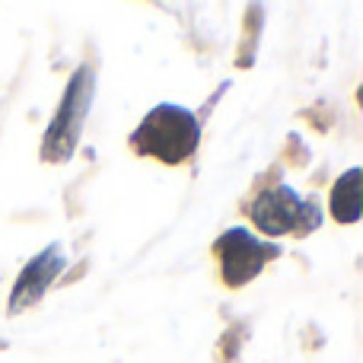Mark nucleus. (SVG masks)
<instances>
[{
	"instance_id": "f257e3e1",
	"label": "nucleus",
	"mask_w": 363,
	"mask_h": 363,
	"mask_svg": "<svg viewBox=\"0 0 363 363\" xmlns=\"http://www.w3.org/2000/svg\"><path fill=\"white\" fill-rule=\"evenodd\" d=\"M201 144V121L191 108L176 102H160L144 115L131 134V150L140 157L160 160L163 166H182L194 157Z\"/></svg>"
},
{
	"instance_id": "f03ea898",
	"label": "nucleus",
	"mask_w": 363,
	"mask_h": 363,
	"mask_svg": "<svg viewBox=\"0 0 363 363\" xmlns=\"http://www.w3.org/2000/svg\"><path fill=\"white\" fill-rule=\"evenodd\" d=\"M93 89H96V74L89 64H83V67L74 70L67 89H64L61 106H57L48 131H45V144H42L45 163H64V160H70V153L77 150L83 125H86L89 106H93Z\"/></svg>"
},
{
	"instance_id": "7ed1b4c3",
	"label": "nucleus",
	"mask_w": 363,
	"mask_h": 363,
	"mask_svg": "<svg viewBox=\"0 0 363 363\" xmlns=\"http://www.w3.org/2000/svg\"><path fill=\"white\" fill-rule=\"evenodd\" d=\"M281 255L277 245H268L245 226H230L226 233H220V239L213 242V258L220 264L226 287H245L252 277H258L268 262Z\"/></svg>"
},
{
	"instance_id": "20e7f679",
	"label": "nucleus",
	"mask_w": 363,
	"mask_h": 363,
	"mask_svg": "<svg viewBox=\"0 0 363 363\" xmlns=\"http://www.w3.org/2000/svg\"><path fill=\"white\" fill-rule=\"evenodd\" d=\"M249 217L264 236H284V233H309L319 226V207L315 201H303L294 188L277 185L262 191L249 207Z\"/></svg>"
},
{
	"instance_id": "39448f33",
	"label": "nucleus",
	"mask_w": 363,
	"mask_h": 363,
	"mask_svg": "<svg viewBox=\"0 0 363 363\" xmlns=\"http://www.w3.org/2000/svg\"><path fill=\"white\" fill-rule=\"evenodd\" d=\"M64 264H67V258H64V249L57 242H51L48 249H42L23 271H19L16 284H13V290H10L6 309H10V313H23V309L35 306V303L45 296V290L57 281Z\"/></svg>"
},
{
	"instance_id": "423d86ee",
	"label": "nucleus",
	"mask_w": 363,
	"mask_h": 363,
	"mask_svg": "<svg viewBox=\"0 0 363 363\" xmlns=\"http://www.w3.org/2000/svg\"><path fill=\"white\" fill-rule=\"evenodd\" d=\"M332 217L338 223H357L360 220V169L357 166H351L332 185Z\"/></svg>"
}]
</instances>
